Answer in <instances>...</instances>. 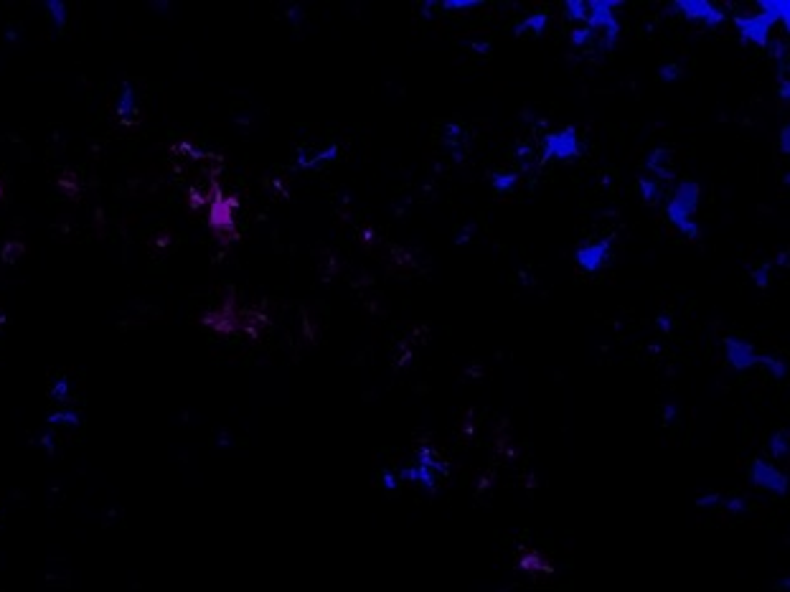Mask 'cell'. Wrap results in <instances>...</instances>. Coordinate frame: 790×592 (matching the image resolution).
<instances>
[{"label":"cell","mask_w":790,"mask_h":592,"mask_svg":"<svg viewBox=\"0 0 790 592\" xmlns=\"http://www.w3.org/2000/svg\"><path fill=\"white\" fill-rule=\"evenodd\" d=\"M699 208V183L694 181H684V183L676 186V191L671 193V199L666 201V219L676 227L684 239H699L702 229L696 224L694 214Z\"/></svg>","instance_id":"cell-1"},{"label":"cell","mask_w":790,"mask_h":592,"mask_svg":"<svg viewBox=\"0 0 790 592\" xmlns=\"http://www.w3.org/2000/svg\"><path fill=\"white\" fill-rule=\"evenodd\" d=\"M443 475H447V463L429 445H422L420 450L414 452L412 463L404 466L402 470H397L399 483H414V486L425 488L427 493H435L437 483H440Z\"/></svg>","instance_id":"cell-2"},{"label":"cell","mask_w":790,"mask_h":592,"mask_svg":"<svg viewBox=\"0 0 790 592\" xmlns=\"http://www.w3.org/2000/svg\"><path fill=\"white\" fill-rule=\"evenodd\" d=\"M623 0H587V21L584 26L595 33V44L602 54L610 51L618 44L620 36V23L615 18V8H620Z\"/></svg>","instance_id":"cell-3"},{"label":"cell","mask_w":790,"mask_h":592,"mask_svg":"<svg viewBox=\"0 0 790 592\" xmlns=\"http://www.w3.org/2000/svg\"><path fill=\"white\" fill-rule=\"evenodd\" d=\"M579 156H582V145H579L577 127H564V130L547 133L541 138L539 163H547V161H577Z\"/></svg>","instance_id":"cell-4"},{"label":"cell","mask_w":790,"mask_h":592,"mask_svg":"<svg viewBox=\"0 0 790 592\" xmlns=\"http://www.w3.org/2000/svg\"><path fill=\"white\" fill-rule=\"evenodd\" d=\"M237 206H239L237 196L222 199V196L216 193L214 199H211V229H214V234L219 237L222 245H229V242L239 239V231L237 227H234V208Z\"/></svg>","instance_id":"cell-5"},{"label":"cell","mask_w":790,"mask_h":592,"mask_svg":"<svg viewBox=\"0 0 790 592\" xmlns=\"http://www.w3.org/2000/svg\"><path fill=\"white\" fill-rule=\"evenodd\" d=\"M732 21L737 26L742 41H747V44H752V46H760V49H765V46L770 44V31H773L775 21H773L768 13H762V10H757V13H739L734 15Z\"/></svg>","instance_id":"cell-6"},{"label":"cell","mask_w":790,"mask_h":592,"mask_svg":"<svg viewBox=\"0 0 790 592\" xmlns=\"http://www.w3.org/2000/svg\"><path fill=\"white\" fill-rule=\"evenodd\" d=\"M673 10L681 13L686 21L702 23L707 28H716L727 21V10L719 6H714L711 0H676L673 3Z\"/></svg>","instance_id":"cell-7"},{"label":"cell","mask_w":790,"mask_h":592,"mask_svg":"<svg viewBox=\"0 0 790 592\" xmlns=\"http://www.w3.org/2000/svg\"><path fill=\"white\" fill-rule=\"evenodd\" d=\"M750 481H752L757 488L768 491V493H775V496H785V493H788V475H785L773 460L755 458L752 463H750Z\"/></svg>","instance_id":"cell-8"},{"label":"cell","mask_w":790,"mask_h":592,"mask_svg":"<svg viewBox=\"0 0 790 592\" xmlns=\"http://www.w3.org/2000/svg\"><path fill=\"white\" fill-rule=\"evenodd\" d=\"M610 259H613V239H600V242H592V245H584L579 247L575 252V262L579 270H584V272H600L602 267L610 265Z\"/></svg>","instance_id":"cell-9"},{"label":"cell","mask_w":790,"mask_h":592,"mask_svg":"<svg viewBox=\"0 0 790 592\" xmlns=\"http://www.w3.org/2000/svg\"><path fill=\"white\" fill-rule=\"evenodd\" d=\"M724 356L734 371H750L757 366V351L750 340L737 338V336H724Z\"/></svg>","instance_id":"cell-10"},{"label":"cell","mask_w":790,"mask_h":592,"mask_svg":"<svg viewBox=\"0 0 790 592\" xmlns=\"http://www.w3.org/2000/svg\"><path fill=\"white\" fill-rule=\"evenodd\" d=\"M643 168H645V176H650L653 181H658V183H671L673 181V168H671V150L664 148V145H658V148H653L648 153V158H645V163H643Z\"/></svg>","instance_id":"cell-11"},{"label":"cell","mask_w":790,"mask_h":592,"mask_svg":"<svg viewBox=\"0 0 790 592\" xmlns=\"http://www.w3.org/2000/svg\"><path fill=\"white\" fill-rule=\"evenodd\" d=\"M443 145L450 150V156L455 163L466 161V145H468V133L460 122H447L443 127Z\"/></svg>","instance_id":"cell-12"},{"label":"cell","mask_w":790,"mask_h":592,"mask_svg":"<svg viewBox=\"0 0 790 592\" xmlns=\"http://www.w3.org/2000/svg\"><path fill=\"white\" fill-rule=\"evenodd\" d=\"M336 158H338V145H328L325 150H297L295 168L313 170V168H320V165H325V163H333Z\"/></svg>","instance_id":"cell-13"},{"label":"cell","mask_w":790,"mask_h":592,"mask_svg":"<svg viewBox=\"0 0 790 592\" xmlns=\"http://www.w3.org/2000/svg\"><path fill=\"white\" fill-rule=\"evenodd\" d=\"M115 112H117V115L125 120V122H133V117H138L133 84H127V82L122 84V89H120V97H117V104H115Z\"/></svg>","instance_id":"cell-14"},{"label":"cell","mask_w":790,"mask_h":592,"mask_svg":"<svg viewBox=\"0 0 790 592\" xmlns=\"http://www.w3.org/2000/svg\"><path fill=\"white\" fill-rule=\"evenodd\" d=\"M788 452H790L788 429H775V432L768 437V455L775 460V463H783V460H788Z\"/></svg>","instance_id":"cell-15"},{"label":"cell","mask_w":790,"mask_h":592,"mask_svg":"<svg viewBox=\"0 0 790 592\" xmlns=\"http://www.w3.org/2000/svg\"><path fill=\"white\" fill-rule=\"evenodd\" d=\"M757 8L762 13H768L775 23H783L785 31L790 26V3L788 0H757Z\"/></svg>","instance_id":"cell-16"},{"label":"cell","mask_w":790,"mask_h":592,"mask_svg":"<svg viewBox=\"0 0 790 592\" xmlns=\"http://www.w3.org/2000/svg\"><path fill=\"white\" fill-rule=\"evenodd\" d=\"M638 191H641V199L645 201L648 206H658V204L664 201V196H666L664 183L653 181L650 176H641V178H638Z\"/></svg>","instance_id":"cell-17"},{"label":"cell","mask_w":790,"mask_h":592,"mask_svg":"<svg viewBox=\"0 0 790 592\" xmlns=\"http://www.w3.org/2000/svg\"><path fill=\"white\" fill-rule=\"evenodd\" d=\"M518 181H521V173H516V170H493L491 173V186H493L495 193H513Z\"/></svg>","instance_id":"cell-18"},{"label":"cell","mask_w":790,"mask_h":592,"mask_svg":"<svg viewBox=\"0 0 790 592\" xmlns=\"http://www.w3.org/2000/svg\"><path fill=\"white\" fill-rule=\"evenodd\" d=\"M547 23H549V15L544 13V10H541V13H532V15H526L524 21H518L516 23V36H524V33H532V36H541V33H544V28H547Z\"/></svg>","instance_id":"cell-19"},{"label":"cell","mask_w":790,"mask_h":592,"mask_svg":"<svg viewBox=\"0 0 790 592\" xmlns=\"http://www.w3.org/2000/svg\"><path fill=\"white\" fill-rule=\"evenodd\" d=\"M757 366H765V369L773 374V379L788 377V361L777 354H760L757 356Z\"/></svg>","instance_id":"cell-20"},{"label":"cell","mask_w":790,"mask_h":592,"mask_svg":"<svg viewBox=\"0 0 790 592\" xmlns=\"http://www.w3.org/2000/svg\"><path fill=\"white\" fill-rule=\"evenodd\" d=\"M513 156H516V163L521 165V173H534V170L541 165L539 163V153H536L532 145H526V142H524V145H518Z\"/></svg>","instance_id":"cell-21"},{"label":"cell","mask_w":790,"mask_h":592,"mask_svg":"<svg viewBox=\"0 0 790 592\" xmlns=\"http://www.w3.org/2000/svg\"><path fill=\"white\" fill-rule=\"evenodd\" d=\"M719 509L727 511V513H732V516H742V513L750 511V501H747L745 496H722Z\"/></svg>","instance_id":"cell-22"},{"label":"cell","mask_w":790,"mask_h":592,"mask_svg":"<svg viewBox=\"0 0 790 592\" xmlns=\"http://www.w3.org/2000/svg\"><path fill=\"white\" fill-rule=\"evenodd\" d=\"M564 13H567L569 21L584 26V21H587V0H567L564 3Z\"/></svg>","instance_id":"cell-23"},{"label":"cell","mask_w":790,"mask_h":592,"mask_svg":"<svg viewBox=\"0 0 790 592\" xmlns=\"http://www.w3.org/2000/svg\"><path fill=\"white\" fill-rule=\"evenodd\" d=\"M569 41H572V46H577V49H587L590 44H595V33H592L587 26H575L572 33H569Z\"/></svg>","instance_id":"cell-24"},{"label":"cell","mask_w":790,"mask_h":592,"mask_svg":"<svg viewBox=\"0 0 790 592\" xmlns=\"http://www.w3.org/2000/svg\"><path fill=\"white\" fill-rule=\"evenodd\" d=\"M46 10L51 13V21L59 26V28H64V23H67V6L61 3V0H46L44 3Z\"/></svg>","instance_id":"cell-25"},{"label":"cell","mask_w":790,"mask_h":592,"mask_svg":"<svg viewBox=\"0 0 790 592\" xmlns=\"http://www.w3.org/2000/svg\"><path fill=\"white\" fill-rule=\"evenodd\" d=\"M681 76H684V69H681L676 61H668V64H664V67L658 69V79H661V82H666V84L679 82Z\"/></svg>","instance_id":"cell-26"},{"label":"cell","mask_w":790,"mask_h":592,"mask_svg":"<svg viewBox=\"0 0 790 592\" xmlns=\"http://www.w3.org/2000/svg\"><path fill=\"white\" fill-rule=\"evenodd\" d=\"M470 8H480L478 0H443L437 3V10H470Z\"/></svg>","instance_id":"cell-27"},{"label":"cell","mask_w":790,"mask_h":592,"mask_svg":"<svg viewBox=\"0 0 790 592\" xmlns=\"http://www.w3.org/2000/svg\"><path fill=\"white\" fill-rule=\"evenodd\" d=\"M752 280H755V285H757V288H768L770 285V265L768 262H762V265H757V267H752Z\"/></svg>","instance_id":"cell-28"},{"label":"cell","mask_w":790,"mask_h":592,"mask_svg":"<svg viewBox=\"0 0 790 592\" xmlns=\"http://www.w3.org/2000/svg\"><path fill=\"white\" fill-rule=\"evenodd\" d=\"M719 504H722V493H716V491L696 496V506H699V509H719Z\"/></svg>","instance_id":"cell-29"},{"label":"cell","mask_w":790,"mask_h":592,"mask_svg":"<svg viewBox=\"0 0 790 592\" xmlns=\"http://www.w3.org/2000/svg\"><path fill=\"white\" fill-rule=\"evenodd\" d=\"M379 483H381V488L384 491H397L402 483H399L397 478V470H384V473L379 475Z\"/></svg>","instance_id":"cell-30"},{"label":"cell","mask_w":790,"mask_h":592,"mask_svg":"<svg viewBox=\"0 0 790 592\" xmlns=\"http://www.w3.org/2000/svg\"><path fill=\"white\" fill-rule=\"evenodd\" d=\"M49 422H51V425H59V422L76 425V422H79V415H74V412H54V415L49 417Z\"/></svg>","instance_id":"cell-31"},{"label":"cell","mask_w":790,"mask_h":592,"mask_svg":"<svg viewBox=\"0 0 790 592\" xmlns=\"http://www.w3.org/2000/svg\"><path fill=\"white\" fill-rule=\"evenodd\" d=\"M67 394H69V381L67 379H56L51 386V397L54 400H64Z\"/></svg>","instance_id":"cell-32"},{"label":"cell","mask_w":790,"mask_h":592,"mask_svg":"<svg viewBox=\"0 0 790 592\" xmlns=\"http://www.w3.org/2000/svg\"><path fill=\"white\" fill-rule=\"evenodd\" d=\"M656 328H658V331H664V334H668V331L673 328L671 313H658V315H656Z\"/></svg>","instance_id":"cell-33"},{"label":"cell","mask_w":790,"mask_h":592,"mask_svg":"<svg viewBox=\"0 0 790 592\" xmlns=\"http://www.w3.org/2000/svg\"><path fill=\"white\" fill-rule=\"evenodd\" d=\"M470 51L478 54V56H483V59H488V56H491V44H488V41H483V44L475 41V44H470Z\"/></svg>","instance_id":"cell-34"},{"label":"cell","mask_w":790,"mask_h":592,"mask_svg":"<svg viewBox=\"0 0 790 592\" xmlns=\"http://www.w3.org/2000/svg\"><path fill=\"white\" fill-rule=\"evenodd\" d=\"M780 150H783L785 156L790 153V127L788 125L780 130Z\"/></svg>","instance_id":"cell-35"},{"label":"cell","mask_w":790,"mask_h":592,"mask_svg":"<svg viewBox=\"0 0 790 592\" xmlns=\"http://www.w3.org/2000/svg\"><path fill=\"white\" fill-rule=\"evenodd\" d=\"M676 412H679V409H676V404H666L661 415H664V420L668 422V420H673V417H676Z\"/></svg>","instance_id":"cell-36"},{"label":"cell","mask_w":790,"mask_h":592,"mask_svg":"<svg viewBox=\"0 0 790 592\" xmlns=\"http://www.w3.org/2000/svg\"><path fill=\"white\" fill-rule=\"evenodd\" d=\"M455 242H458V245H466L468 242V237H470V227H468V229H458V234H455Z\"/></svg>","instance_id":"cell-37"},{"label":"cell","mask_w":790,"mask_h":592,"mask_svg":"<svg viewBox=\"0 0 790 592\" xmlns=\"http://www.w3.org/2000/svg\"><path fill=\"white\" fill-rule=\"evenodd\" d=\"M777 265H780V267L788 265V252H780V254H777Z\"/></svg>","instance_id":"cell-38"}]
</instances>
